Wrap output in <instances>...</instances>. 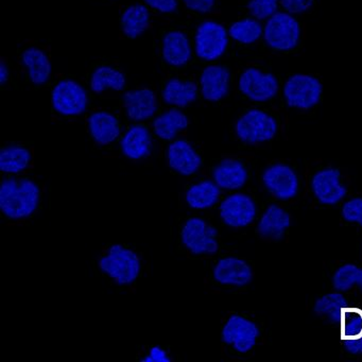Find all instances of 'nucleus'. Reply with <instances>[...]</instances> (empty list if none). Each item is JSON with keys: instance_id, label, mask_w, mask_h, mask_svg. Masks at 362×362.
<instances>
[{"instance_id": "obj_38", "label": "nucleus", "mask_w": 362, "mask_h": 362, "mask_svg": "<svg viewBox=\"0 0 362 362\" xmlns=\"http://www.w3.org/2000/svg\"><path fill=\"white\" fill-rule=\"evenodd\" d=\"M186 6L194 11L209 12L213 8L215 0H184Z\"/></svg>"}, {"instance_id": "obj_5", "label": "nucleus", "mask_w": 362, "mask_h": 362, "mask_svg": "<svg viewBox=\"0 0 362 362\" xmlns=\"http://www.w3.org/2000/svg\"><path fill=\"white\" fill-rule=\"evenodd\" d=\"M322 86L310 76L296 75L288 80L285 96L290 107L310 109L319 103Z\"/></svg>"}, {"instance_id": "obj_14", "label": "nucleus", "mask_w": 362, "mask_h": 362, "mask_svg": "<svg viewBox=\"0 0 362 362\" xmlns=\"http://www.w3.org/2000/svg\"><path fill=\"white\" fill-rule=\"evenodd\" d=\"M214 275L219 283L238 287L247 285L253 279L251 267L245 260L236 257H226L220 260Z\"/></svg>"}, {"instance_id": "obj_15", "label": "nucleus", "mask_w": 362, "mask_h": 362, "mask_svg": "<svg viewBox=\"0 0 362 362\" xmlns=\"http://www.w3.org/2000/svg\"><path fill=\"white\" fill-rule=\"evenodd\" d=\"M290 223L291 221L287 211L277 205H270L260 219L258 232L264 238L279 240L289 228Z\"/></svg>"}, {"instance_id": "obj_26", "label": "nucleus", "mask_w": 362, "mask_h": 362, "mask_svg": "<svg viewBox=\"0 0 362 362\" xmlns=\"http://www.w3.org/2000/svg\"><path fill=\"white\" fill-rule=\"evenodd\" d=\"M197 86L192 82H181L173 79L167 83L164 99L169 105L185 107L196 99Z\"/></svg>"}, {"instance_id": "obj_35", "label": "nucleus", "mask_w": 362, "mask_h": 362, "mask_svg": "<svg viewBox=\"0 0 362 362\" xmlns=\"http://www.w3.org/2000/svg\"><path fill=\"white\" fill-rule=\"evenodd\" d=\"M342 217L345 221L356 222L362 226V199L355 198L347 201L343 205Z\"/></svg>"}, {"instance_id": "obj_16", "label": "nucleus", "mask_w": 362, "mask_h": 362, "mask_svg": "<svg viewBox=\"0 0 362 362\" xmlns=\"http://www.w3.org/2000/svg\"><path fill=\"white\" fill-rule=\"evenodd\" d=\"M124 101L131 119H147L156 113V99L151 90H139L127 93Z\"/></svg>"}, {"instance_id": "obj_10", "label": "nucleus", "mask_w": 362, "mask_h": 362, "mask_svg": "<svg viewBox=\"0 0 362 362\" xmlns=\"http://www.w3.org/2000/svg\"><path fill=\"white\" fill-rule=\"evenodd\" d=\"M220 214L228 226L243 228L249 226L255 218L256 205L247 194H233L222 202Z\"/></svg>"}, {"instance_id": "obj_25", "label": "nucleus", "mask_w": 362, "mask_h": 362, "mask_svg": "<svg viewBox=\"0 0 362 362\" xmlns=\"http://www.w3.org/2000/svg\"><path fill=\"white\" fill-rule=\"evenodd\" d=\"M150 135L143 127H133L122 139V147L124 153L130 158H143L149 153Z\"/></svg>"}, {"instance_id": "obj_17", "label": "nucleus", "mask_w": 362, "mask_h": 362, "mask_svg": "<svg viewBox=\"0 0 362 362\" xmlns=\"http://www.w3.org/2000/svg\"><path fill=\"white\" fill-rule=\"evenodd\" d=\"M230 74L221 66L207 67L201 77L202 92L207 100L217 101L226 96L228 90Z\"/></svg>"}, {"instance_id": "obj_9", "label": "nucleus", "mask_w": 362, "mask_h": 362, "mask_svg": "<svg viewBox=\"0 0 362 362\" xmlns=\"http://www.w3.org/2000/svg\"><path fill=\"white\" fill-rule=\"evenodd\" d=\"M311 188L317 201L325 205L337 204L346 194V188L340 183V171L334 168L323 169L315 173Z\"/></svg>"}, {"instance_id": "obj_21", "label": "nucleus", "mask_w": 362, "mask_h": 362, "mask_svg": "<svg viewBox=\"0 0 362 362\" xmlns=\"http://www.w3.org/2000/svg\"><path fill=\"white\" fill-rule=\"evenodd\" d=\"M315 313L319 317H327L334 324H342L349 311L347 300L342 294L328 293L317 298L315 304Z\"/></svg>"}, {"instance_id": "obj_31", "label": "nucleus", "mask_w": 362, "mask_h": 362, "mask_svg": "<svg viewBox=\"0 0 362 362\" xmlns=\"http://www.w3.org/2000/svg\"><path fill=\"white\" fill-rule=\"evenodd\" d=\"M30 153L21 147L6 148L0 153V168L6 173H18L28 166Z\"/></svg>"}, {"instance_id": "obj_20", "label": "nucleus", "mask_w": 362, "mask_h": 362, "mask_svg": "<svg viewBox=\"0 0 362 362\" xmlns=\"http://www.w3.org/2000/svg\"><path fill=\"white\" fill-rule=\"evenodd\" d=\"M343 345L351 355H362V313L347 311L342 322Z\"/></svg>"}, {"instance_id": "obj_11", "label": "nucleus", "mask_w": 362, "mask_h": 362, "mask_svg": "<svg viewBox=\"0 0 362 362\" xmlns=\"http://www.w3.org/2000/svg\"><path fill=\"white\" fill-rule=\"evenodd\" d=\"M54 107L64 115H77L86 110L88 97L83 88L74 81H62L56 86L52 95Z\"/></svg>"}, {"instance_id": "obj_29", "label": "nucleus", "mask_w": 362, "mask_h": 362, "mask_svg": "<svg viewBox=\"0 0 362 362\" xmlns=\"http://www.w3.org/2000/svg\"><path fill=\"white\" fill-rule=\"evenodd\" d=\"M219 188L213 182L205 181L192 186L187 192V201L194 209H206L217 202Z\"/></svg>"}, {"instance_id": "obj_36", "label": "nucleus", "mask_w": 362, "mask_h": 362, "mask_svg": "<svg viewBox=\"0 0 362 362\" xmlns=\"http://www.w3.org/2000/svg\"><path fill=\"white\" fill-rule=\"evenodd\" d=\"M281 3L290 13H302L313 6V0H281Z\"/></svg>"}, {"instance_id": "obj_39", "label": "nucleus", "mask_w": 362, "mask_h": 362, "mask_svg": "<svg viewBox=\"0 0 362 362\" xmlns=\"http://www.w3.org/2000/svg\"><path fill=\"white\" fill-rule=\"evenodd\" d=\"M148 361H168V358L166 357V354L164 351H160V349L156 347V349H152L151 355H150L149 358H147Z\"/></svg>"}, {"instance_id": "obj_22", "label": "nucleus", "mask_w": 362, "mask_h": 362, "mask_svg": "<svg viewBox=\"0 0 362 362\" xmlns=\"http://www.w3.org/2000/svg\"><path fill=\"white\" fill-rule=\"evenodd\" d=\"M163 54L165 60L173 66H181L190 58L187 37L181 33H171L165 37Z\"/></svg>"}, {"instance_id": "obj_4", "label": "nucleus", "mask_w": 362, "mask_h": 362, "mask_svg": "<svg viewBox=\"0 0 362 362\" xmlns=\"http://www.w3.org/2000/svg\"><path fill=\"white\" fill-rule=\"evenodd\" d=\"M264 39L275 49H292L300 39V26L289 14H274L267 24Z\"/></svg>"}, {"instance_id": "obj_24", "label": "nucleus", "mask_w": 362, "mask_h": 362, "mask_svg": "<svg viewBox=\"0 0 362 362\" xmlns=\"http://www.w3.org/2000/svg\"><path fill=\"white\" fill-rule=\"evenodd\" d=\"M23 62L28 67L31 81L43 84L47 81L52 73V65L46 54L37 48H30L23 54Z\"/></svg>"}, {"instance_id": "obj_1", "label": "nucleus", "mask_w": 362, "mask_h": 362, "mask_svg": "<svg viewBox=\"0 0 362 362\" xmlns=\"http://www.w3.org/2000/svg\"><path fill=\"white\" fill-rule=\"evenodd\" d=\"M40 190L29 180H7L0 189L1 211L12 219L28 217L39 204Z\"/></svg>"}, {"instance_id": "obj_7", "label": "nucleus", "mask_w": 362, "mask_h": 362, "mask_svg": "<svg viewBox=\"0 0 362 362\" xmlns=\"http://www.w3.org/2000/svg\"><path fill=\"white\" fill-rule=\"evenodd\" d=\"M262 182L267 189L281 200L292 199L298 194V175L287 165L276 164L267 168L262 175Z\"/></svg>"}, {"instance_id": "obj_8", "label": "nucleus", "mask_w": 362, "mask_h": 362, "mask_svg": "<svg viewBox=\"0 0 362 362\" xmlns=\"http://www.w3.org/2000/svg\"><path fill=\"white\" fill-rule=\"evenodd\" d=\"M217 230L201 219H190L182 233L184 245L194 254H215L218 250Z\"/></svg>"}, {"instance_id": "obj_23", "label": "nucleus", "mask_w": 362, "mask_h": 362, "mask_svg": "<svg viewBox=\"0 0 362 362\" xmlns=\"http://www.w3.org/2000/svg\"><path fill=\"white\" fill-rule=\"evenodd\" d=\"M90 128L95 141L101 145L115 141L120 132L117 120L107 113H96L90 116Z\"/></svg>"}, {"instance_id": "obj_30", "label": "nucleus", "mask_w": 362, "mask_h": 362, "mask_svg": "<svg viewBox=\"0 0 362 362\" xmlns=\"http://www.w3.org/2000/svg\"><path fill=\"white\" fill-rule=\"evenodd\" d=\"M124 83H126L124 76L111 67H99L93 74L92 90L96 93L103 92L107 88L120 90L124 88Z\"/></svg>"}, {"instance_id": "obj_3", "label": "nucleus", "mask_w": 362, "mask_h": 362, "mask_svg": "<svg viewBox=\"0 0 362 362\" xmlns=\"http://www.w3.org/2000/svg\"><path fill=\"white\" fill-rule=\"evenodd\" d=\"M237 135L247 144L264 143L270 141L277 132L274 118L264 112L252 110L237 122Z\"/></svg>"}, {"instance_id": "obj_2", "label": "nucleus", "mask_w": 362, "mask_h": 362, "mask_svg": "<svg viewBox=\"0 0 362 362\" xmlns=\"http://www.w3.org/2000/svg\"><path fill=\"white\" fill-rule=\"evenodd\" d=\"M100 268L118 284H130L139 276V256L122 245H113L109 253L100 260Z\"/></svg>"}, {"instance_id": "obj_12", "label": "nucleus", "mask_w": 362, "mask_h": 362, "mask_svg": "<svg viewBox=\"0 0 362 362\" xmlns=\"http://www.w3.org/2000/svg\"><path fill=\"white\" fill-rule=\"evenodd\" d=\"M196 44L199 57L206 60L217 59L228 45L226 30L216 23H204L197 33Z\"/></svg>"}, {"instance_id": "obj_6", "label": "nucleus", "mask_w": 362, "mask_h": 362, "mask_svg": "<svg viewBox=\"0 0 362 362\" xmlns=\"http://www.w3.org/2000/svg\"><path fill=\"white\" fill-rule=\"evenodd\" d=\"M259 334V329L254 322L240 315H232L224 326L222 339L239 353H247L255 346Z\"/></svg>"}, {"instance_id": "obj_28", "label": "nucleus", "mask_w": 362, "mask_h": 362, "mask_svg": "<svg viewBox=\"0 0 362 362\" xmlns=\"http://www.w3.org/2000/svg\"><path fill=\"white\" fill-rule=\"evenodd\" d=\"M188 119L184 114L177 110L167 112L160 116L154 122L156 133L164 139H173L177 131L183 130L187 127Z\"/></svg>"}, {"instance_id": "obj_19", "label": "nucleus", "mask_w": 362, "mask_h": 362, "mask_svg": "<svg viewBox=\"0 0 362 362\" xmlns=\"http://www.w3.org/2000/svg\"><path fill=\"white\" fill-rule=\"evenodd\" d=\"M216 183L226 189H239L247 180L245 166L238 160H224L214 171Z\"/></svg>"}, {"instance_id": "obj_13", "label": "nucleus", "mask_w": 362, "mask_h": 362, "mask_svg": "<svg viewBox=\"0 0 362 362\" xmlns=\"http://www.w3.org/2000/svg\"><path fill=\"white\" fill-rule=\"evenodd\" d=\"M240 90L252 100L266 101L276 94L279 84L274 76L262 74L255 69H247L240 78Z\"/></svg>"}, {"instance_id": "obj_32", "label": "nucleus", "mask_w": 362, "mask_h": 362, "mask_svg": "<svg viewBox=\"0 0 362 362\" xmlns=\"http://www.w3.org/2000/svg\"><path fill=\"white\" fill-rule=\"evenodd\" d=\"M332 284L338 291H349L354 285L362 290V269L355 264H344L334 272Z\"/></svg>"}, {"instance_id": "obj_34", "label": "nucleus", "mask_w": 362, "mask_h": 362, "mask_svg": "<svg viewBox=\"0 0 362 362\" xmlns=\"http://www.w3.org/2000/svg\"><path fill=\"white\" fill-rule=\"evenodd\" d=\"M277 9V0H251L249 10L254 18L258 20L271 18Z\"/></svg>"}, {"instance_id": "obj_27", "label": "nucleus", "mask_w": 362, "mask_h": 362, "mask_svg": "<svg viewBox=\"0 0 362 362\" xmlns=\"http://www.w3.org/2000/svg\"><path fill=\"white\" fill-rule=\"evenodd\" d=\"M149 24V13L144 6H132L122 16V29L129 37H139Z\"/></svg>"}, {"instance_id": "obj_33", "label": "nucleus", "mask_w": 362, "mask_h": 362, "mask_svg": "<svg viewBox=\"0 0 362 362\" xmlns=\"http://www.w3.org/2000/svg\"><path fill=\"white\" fill-rule=\"evenodd\" d=\"M233 39L241 43L251 44L257 41L262 35V27L253 20H245L235 23L230 29Z\"/></svg>"}, {"instance_id": "obj_37", "label": "nucleus", "mask_w": 362, "mask_h": 362, "mask_svg": "<svg viewBox=\"0 0 362 362\" xmlns=\"http://www.w3.org/2000/svg\"><path fill=\"white\" fill-rule=\"evenodd\" d=\"M145 1L148 5L165 13L173 12L177 8V0H145Z\"/></svg>"}, {"instance_id": "obj_40", "label": "nucleus", "mask_w": 362, "mask_h": 362, "mask_svg": "<svg viewBox=\"0 0 362 362\" xmlns=\"http://www.w3.org/2000/svg\"><path fill=\"white\" fill-rule=\"evenodd\" d=\"M8 76H9V73H8L7 67H6L5 63L1 62L0 64V83H5L7 81Z\"/></svg>"}, {"instance_id": "obj_18", "label": "nucleus", "mask_w": 362, "mask_h": 362, "mask_svg": "<svg viewBox=\"0 0 362 362\" xmlns=\"http://www.w3.org/2000/svg\"><path fill=\"white\" fill-rule=\"evenodd\" d=\"M168 156L170 166L182 175H192L201 165L200 156L184 141L173 144L169 147Z\"/></svg>"}]
</instances>
